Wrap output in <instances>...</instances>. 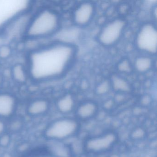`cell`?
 Instances as JSON below:
<instances>
[{
  "instance_id": "19",
  "label": "cell",
  "mask_w": 157,
  "mask_h": 157,
  "mask_svg": "<svg viewBox=\"0 0 157 157\" xmlns=\"http://www.w3.org/2000/svg\"><path fill=\"white\" fill-rule=\"evenodd\" d=\"M145 131L142 128H139L134 131L132 134V136L134 138L139 139L143 138L145 136Z\"/></svg>"
},
{
  "instance_id": "23",
  "label": "cell",
  "mask_w": 157,
  "mask_h": 157,
  "mask_svg": "<svg viewBox=\"0 0 157 157\" xmlns=\"http://www.w3.org/2000/svg\"><path fill=\"white\" fill-rule=\"evenodd\" d=\"M2 77H1V76H0V87H1V86L2 84Z\"/></svg>"
},
{
  "instance_id": "5",
  "label": "cell",
  "mask_w": 157,
  "mask_h": 157,
  "mask_svg": "<svg viewBox=\"0 0 157 157\" xmlns=\"http://www.w3.org/2000/svg\"><path fill=\"white\" fill-rule=\"evenodd\" d=\"M136 44L139 50L148 55L157 52V32L154 25L145 24L140 28L136 38Z\"/></svg>"
},
{
  "instance_id": "6",
  "label": "cell",
  "mask_w": 157,
  "mask_h": 157,
  "mask_svg": "<svg viewBox=\"0 0 157 157\" xmlns=\"http://www.w3.org/2000/svg\"><path fill=\"white\" fill-rule=\"evenodd\" d=\"M125 26V22L122 19H115L109 22L99 33V43L102 45L106 47L114 44L122 36Z\"/></svg>"
},
{
  "instance_id": "14",
  "label": "cell",
  "mask_w": 157,
  "mask_h": 157,
  "mask_svg": "<svg viewBox=\"0 0 157 157\" xmlns=\"http://www.w3.org/2000/svg\"><path fill=\"white\" fill-rule=\"evenodd\" d=\"M152 64V59L149 57L142 56L136 58L134 62V67L139 72H145L150 70Z\"/></svg>"
},
{
  "instance_id": "3",
  "label": "cell",
  "mask_w": 157,
  "mask_h": 157,
  "mask_svg": "<svg viewBox=\"0 0 157 157\" xmlns=\"http://www.w3.org/2000/svg\"><path fill=\"white\" fill-rule=\"evenodd\" d=\"M79 128V123L77 119L63 117L50 123L45 129L44 136L48 140L62 141L76 135Z\"/></svg>"
},
{
  "instance_id": "10",
  "label": "cell",
  "mask_w": 157,
  "mask_h": 157,
  "mask_svg": "<svg viewBox=\"0 0 157 157\" xmlns=\"http://www.w3.org/2000/svg\"><path fill=\"white\" fill-rule=\"evenodd\" d=\"M50 107L49 102L44 99H38L31 102L27 108V113L32 116H38L48 112Z\"/></svg>"
},
{
  "instance_id": "8",
  "label": "cell",
  "mask_w": 157,
  "mask_h": 157,
  "mask_svg": "<svg viewBox=\"0 0 157 157\" xmlns=\"http://www.w3.org/2000/svg\"><path fill=\"white\" fill-rule=\"evenodd\" d=\"M94 4L86 2L79 4L74 11L73 20L77 26L83 27L90 23L95 13Z\"/></svg>"
},
{
  "instance_id": "21",
  "label": "cell",
  "mask_w": 157,
  "mask_h": 157,
  "mask_svg": "<svg viewBox=\"0 0 157 157\" xmlns=\"http://www.w3.org/2000/svg\"><path fill=\"white\" fill-rule=\"evenodd\" d=\"M120 70L122 71H127L130 69V66L128 62L127 61H124L122 62L119 65Z\"/></svg>"
},
{
  "instance_id": "17",
  "label": "cell",
  "mask_w": 157,
  "mask_h": 157,
  "mask_svg": "<svg viewBox=\"0 0 157 157\" xmlns=\"http://www.w3.org/2000/svg\"><path fill=\"white\" fill-rule=\"evenodd\" d=\"M110 89V84L107 81H104L98 85L96 89L98 94H104L107 93Z\"/></svg>"
},
{
  "instance_id": "22",
  "label": "cell",
  "mask_w": 157,
  "mask_h": 157,
  "mask_svg": "<svg viewBox=\"0 0 157 157\" xmlns=\"http://www.w3.org/2000/svg\"><path fill=\"white\" fill-rule=\"evenodd\" d=\"M6 129V125L3 120L0 119V136L4 134Z\"/></svg>"
},
{
  "instance_id": "2",
  "label": "cell",
  "mask_w": 157,
  "mask_h": 157,
  "mask_svg": "<svg viewBox=\"0 0 157 157\" xmlns=\"http://www.w3.org/2000/svg\"><path fill=\"white\" fill-rule=\"evenodd\" d=\"M60 26L59 15L49 9L41 10L31 18L25 34L29 39L39 40L53 36Z\"/></svg>"
},
{
  "instance_id": "1",
  "label": "cell",
  "mask_w": 157,
  "mask_h": 157,
  "mask_svg": "<svg viewBox=\"0 0 157 157\" xmlns=\"http://www.w3.org/2000/svg\"><path fill=\"white\" fill-rule=\"evenodd\" d=\"M77 52L74 45L61 41L33 49L28 59L29 77L38 82L62 77L71 67Z\"/></svg>"
},
{
  "instance_id": "11",
  "label": "cell",
  "mask_w": 157,
  "mask_h": 157,
  "mask_svg": "<svg viewBox=\"0 0 157 157\" xmlns=\"http://www.w3.org/2000/svg\"><path fill=\"white\" fill-rule=\"evenodd\" d=\"M98 111V106L93 101L85 102L79 105L76 110V115L80 119L87 120L95 115Z\"/></svg>"
},
{
  "instance_id": "7",
  "label": "cell",
  "mask_w": 157,
  "mask_h": 157,
  "mask_svg": "<svg viewBox=\"0 0 157 157\" xmlns=\"http://www.w3.org/2000/svg\"><path fill=\"white\" fill-rule=\"evenodd\" d=\"M117 139L116 133L108 132L87 140L85 142V149L91 153L104 152L111 148L116 143Z\"/></svg>"
},
{
  "instance_id": "12",
  "label": "cell",
  "mask_w": 157,
  "mask_h": 157,
  "mask_svg": "<svg viewBox=\"0 0 157 157\" xmlns=\"http://www.w3.org/2000/svg\"><path fill=\"white\" fill-rule=\"evenodd\" d=\"M57 108L61 113H71L75 106V101L72 95L67 94L59 98L56 103Z\"/></svg>"
},
{
  "instance_id": "20",
  "label": "cell",
  "mask_w": 157,
  "mask_h": 157,
  "mask_svg": "<svg viewBox=\"0 0 157 157\" xmlns=\"http://www.w3.org/2000/svg\"><path fill=\"white\" fill-rule=\"evenodd\" d=\"M23 157H57L52 154H47V153H38V154H33L27 155Z\"/></svg>"
},
{
  "instance_id": "16",
  "label": "cell",
  "mask_w": 157,
  "mask_h": 157,
  "mask_svg": "<svg viewBox=\"0 0 157 157\" xmlns=\"http://www.w3.org/2000/svg\"><path fill=\"white\" fill-rule=\"evenodd\" d=\"M12 54V50L11 47L8 45L4 44L0 46V59H9Z\"/></svg>"
},
{
  "instance_id": "13",
  "label": "cell",
  "mask_w": 157,
  "mask_h": 157,
  "mask_svg": "<svg viewBox=\"0 0 157 157\" xmlns=\"http://www.w3.org/2000/svg\"><path fill=\"white\" fill-rule=\"evenodd\" d=\"M11 73L13 79L16 82L20 83L26 82L29 76L28 71H26L25 67L21 64L14 65L12 69Z\"/></svg>"
},
{
  "instance_id": "18",
  "label": "cell",
  "mask_w": 157,
  "mask_h": 157,
  "mask_svg": "<svg viewBox=\"0 0 157 157\" xmlns=\"http://www.w3.org/2000/svg\"><path fill=\"white\" fill-rule=\"evenodd\" d=\"M11 140L10 136L9 134L4 133L0 136V146L3 147H8L10 143Z\"/></svg>"
},
{
  "instance_id": "15",
  "label": "cell",
  "mask_w": 157,
  "mask_h": 157,
  "mask_svg": "<svg viewBox=\"0 0 157 157\" xmlns=\"http://www.w3.org/2000/svg\"><path fill=\"white\" fill-rule=\"evenodd\" d=\"M112 83L113 87L117 90L126 92L130 90V87L127 82L120 77L113 78Z\"/></svg>"
},
{
  "instance_id": "4",
  "label": "cell",
  "mask_w": 157,
  "mask_h": 157,
  "mask_svg": "<svg viewBox=\"0 0 157 157\" xmlns=\"http://www.w3.org/2000/svg\"><path fill=\"white\" fill-rule=\"evenodd\" d=\"M29 2L20 0H0V33L17 17L27 12Z\"/></svg>"
},
{
  "instance_id": "9",
  "label": "cell",
  "mask_w": 157,
  "mask_h": 157,
  "mask_svg": "<svg viewBox=\"0 0 157 157\" xmlns=\"http://www.w3.org/2000/svg\"><path fill=\"white\" fill-rule=\"evenodd\" d=\"M17 107V101L12 94L0 93V119L10 117L14 114Z\"/></svg>"
},
{
  "instance_id": "24",
  "label": "cell",
  "mask_w": 157,
  "mask_h": 157,
  "mask_svg": "<svg viewBox=\"0 0 157 157\" xmlns=\"http://www.w3.org/2000/svg\"><path fill=\"white\" fill-rule=\"evenodd\" d=\"M1 65H0V69H1Z\"/></svg>"
}]
</instances>
